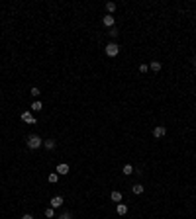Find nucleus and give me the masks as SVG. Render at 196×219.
<instances>
[{
	"mask_svg": "<svg viewBox=\"0 0 196 219\" xmlns=\"http://www.w3.org/2000/svg\"><path fill=\"white\" fill-rule=\"evenodd\" d=\"M41 145H43L41 137H38V135H30L28 137V149H39Z\"/></svg>",
	"mask_w": 196,
	"mask_h": 219,
	"instance_id": "f257e3e1",
	"label": "nucleus"
},
{
	"mask_svg": "<svg viewBox=\"0 0 196 219\" xmlns=\"http://www.w3.org/2000/svg\"><path fill=\"white\" fill-rule=\"evenodd\" d=\"M120 53V45H116V43H108L106 45V55L108 57H116Z\"/></svg>",
	"mask_w": 196,
	"mask_h": 219,
	"instance_id": "f03ea898",
	"label": "nucleus"
},
{
	"mask_svg": "<svg viewBox=\"0 0 196 219\" xmlns=\"http://www.w3.org/2000/svg\"><path fill=\"white\" fill-rule=\"evenodd\" d=\"M165 133H167V127H165V125H157L155 129H153V137H155V139H161V137H165Z\"/></svg>",
	"mask_w": 196,
	"mask_h": 219,
	"instance_id": "7ed1b4c3",
	"label": "nucleus"
},
{
	"mask_svg": "<svg viewBox=\"0 0 196 219\" xmlns=\"http://www.w3.org/2000/svg\"><path fill=\"white\" fill-rule=\"evenodd\" d=\"M57 174H63V176H67L69 174V170H71V168H69V164L67 162H61V164H57Z\"/></svg>",
	"mask_w": 196,
	"mask_h": 219,
	"instance_id": "20e7f679",
	"label": "nucleus"
},
{
	"mask_svg": "<svg viewBox=\"0 0 196 219\" xmlns=\"http://www.w3.org/2000/svg\"><path fill=\"white\" fill-rule=\"evenodd\" d=\"M102 24L106 25V28H114V16H112V14L104 16V18H102Z\"/></svg>",
	"mask_w": 196,
	"mask_h": 219,
	"instance_id": "39448f33",
	"label": "nucleus"
},
{
	"mask_svg": "<svg viewBox=\"0 0 196 219\" xmlns=\"http://www.w3.org/2000/svg\"><path fill=\"white\" fill-rule=\"evenodd\" d=\"M22 121H26V123H35V117L30 114V111H24L22 114Z\"/></svg>",
	"mask_w": 196,
	"mask_h": 219,
	"instance_id": "423d86ee",
	"label": "nucleus"
},
{
	"mask_svg": "<svg viewBox=\"0 0 196 219\" xmlns=\"http://www.w3.org/2000/svg\"><path fill=\"white\" fill-rule=\"evenodd\" d=\"M63 205V197L61 196H55V197H51V207L55 209V207H61Z\"/></svg>",
	"mask_w": 196,
	"mask_h": 219,
	"instance_id": "0eeeda50",
	"label": "nucleus"
},
{
	"mask_svg": "<svg viewBox=\"0 0 196 219\" xmlns=\"http://www.w3.org/2000/svg\"><path fill=\"white\" fill-rule=\"evenodd\" d=\"M116 211H118V215H126V213H128V205H126V204H118V205H116Z\"/></svg>",
	"mask_w": 196,
	"mask_h": 219,
	"instance_id": "6e6552de",
	"label": "nucleus"
},
{
	"mask_svg": "<svg viewBox=\"0 0 196 219\" xmlns=\"http://www.w3.org/2000/svg\"><path fill=\"white\" fill-rule=\"evenodd\" d=\"M110 197H112V201H116V204H120V201H122V192L114 190L112 194H110Z\"/></svg>",
	"mask_w": 196,
	"mask_h": 219,
	"instance_id": "1a4fd4ad",
	"label": "nucleus"
},
{
	"mask_svg": "<svg viewBox=\"0 0 196 219\" xmlns=\"http://www.w3.org/2000/svg\"><path fill=\"white\" fill-rule=\"evenodd\" d=\"M47 180H49V184H57V182H59V174H57V172H51L49 176H47Z\"/></svg>",
	"mask_w": 196,
	"mask_h": 219,
	"instance_id": "9d476101",
	"label": "nucleus"
},
{
	"mask_svg": "<svg viewBox=\"0 0 196 219\" xmlns=\"http://www.w3.org/2000/svg\"><path fill=\"white\" fill-rule=\"evenodd\" d=\"M149 68H151V71H155V72H159V71H161V63H159V61H151Z\"/></svg>",
	"mask_w": 196,
	"mask_h": 219,
	"instance_id": "9b49d317",
	"label": "nucleus"
},
{
	"mask_svg": "<svg viewBox=\"0 0 196 219\" xmlns=\"http://www.w3.org/2000/svg\"><path fill=\"white\" fill-rule=\"evenodd\" d=\"M122 172H124L126 176H130V174H134V166H131V164H126L124 168H122Z\"/></svg>",
	"mask_w": 196,
	"mask_h": 219,
	"instance_id": "f8f14e48",
	"label": "nucleus"
},
{
	"mask_svg": "<svg viewBox=\"0 0 196 219\" xmlns=\"http://www.w3.org/2000/svg\"><path fill=\"white\" fill-rule=\"evenodd\" d=\"M43 147L51 151V149H55V141H53V139H47V141H43Z\"/></svg>",
	"mask_w": 196,
	"mask_h": 219,
	"instance_id": "ddd939ff",
	"label": "nucleus"
},
{
	"mask_svg": "<svg viewBox=\"0 0 196 219\" xmlns=\"http://www.w3.org/2000/svg\"><path fill=\"white\" fill-rule=\"evenodd\" d=\"M41 108H43V104L39 102V100H34V104H31V110H35V111H39Z\"/></svg>",
	"mask_w": 196,
	"mask_h": 219,
	"instance_id": "4468645a",
	"label": "nucleus"
},
{
	"mask_svg": "<svg viewBox=\"0 0 196 219\" xmlns=\"http://www.w3.org/2000/svg\"><path fill=\"white\" fill-rule=\"evenodd\" d=\"M131 190H134V194H143V186H141V184H134Z\"/></svg>",
	"mask_w": 196,
	"mask_h": 219,
	"instance_id": "2eb2a0df",
	"label": "nucleus"
},
{
	"mask_svg": "<svg viewBox=\"0 0 196 219\" xmlns=\"http://www.w3.org/2000/svg\"><path fill=\"white\" fill-rule=\"evenodd\" d=\"M45 217L53 219V217H55V209H53V207H47V209H45Z\"/></svg>",
	"mask_w": 196,
	"mask_h": 219,
	"instance_id": "dca6fc26",
	"label": "nucleus"
},
{
	"mask_svg": "<svg viewBox=\"0 0 196 219\" xmlns=\"http://www.w3.org/2000/svg\"><path fill=\"white\" fill-rule=\"evenodd\" d=\"M106 10H108L110 14H112V12H116V4H114V2H108V4H106Z\"/></svg>",
	"mask_w": 196,
	"mask_h": 219,
	"instance_id": "f3484780",
	"label": "nucleus"
},
{
	"mask_svg": "<svg viewBox=\"0 0 196 219\" xmlns=\"http://www.w3.org/2000/svg\"><path fill=\"white\" fill-rule=\"evenodd\" d=\"M30 94H31V96H34V98H38V96H39L41 92H39V88H35V86H34V88H31V90H30Z\"/></svg>",
	"mask_w": 196,
	"mask_h": 219,
	"instance_id": "a211bd4d",
	"label": "nucleus"
},
{
	"mask_svg": "<svg viewBox=\"0 0 196 219\" xmlns=\"http://www.w3.org/2000/svg\"><path fill=\"white\" fill-rule=\"evenodd\" d=\"M147 68H149V65L143 63V65H139V72H147Z\"/></svg>",
	"mask_w": 196,
	"mask_h": 219,
	"instance_id": "6ab92c4d",
	"label": "nucleus"
},
{
	"mask_svg": "<svg viewBox=\"0 0 196 219\" xmlns=\"http://www.w3.org/2000/svg\"><path fill=\"white\" fill-rule=\"evenodd\" d=\"M59 219H73V215H71V213H63Z\"/></svg>",
	"mask_w": 196,
	"mask_h": 219,
	"instance_id": "aec40b11",
	"label": "nucleus"
},
{
	"mask_svg": "<svg viewBox=\"0 0 196 219\" xmlns=\"http://www.w3.org/2000/svg\"><path fill=\"white\" fill-rule=\"evenodd\" d=\"M108 33H110V35H112V37H116V35H118V31H116L114 28H110V31H108Z\"/></svg>",
	"mask_w": 196,
	"mask_h": 219,
	"instance_id": "412c9836",
	"label": "nucleus"
},
{
	"mask_svg": "<svg viewBox=\"0 0 196 219\" xmlns=\"http://www.w3.org/2000/svg\"><path fill=\"white\" fill-rule=\"evenodd\" d=\"M22 219H34V215H30V213H24Z\"/></svg>",
	"mask_w": 196,
	"mask_h": 219,
	"instance_id": "4be33fe9",
	"label": "nucleus"
}]
</instances>
